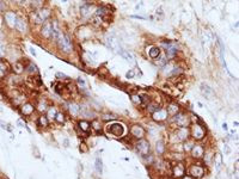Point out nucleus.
I'll list each match as a JSON object with an SVG mask.
<instances>
[{"instance_id": "obj_1", "label": "nucleus", "mask_w": 239, "mask_h": 179, "mask_svg": "<svg viewBox=\"0 0 239 179\" xmlns=\"http://www.w3.org/2000/svg\"><path fill=\"white\" fill-rule=\"evenodd\" d=\"M105 131L108 135H113L114 137H122L126 132V127L125 124L120 123V122H111V123H108L105 125Z\"/></svg>"}, {"instance_id": "obj_2", "label": "nucleus", "mask_w": 239, "mask_h": 179, "mask_svg": "<svg viewBox=\"0 0 239 179\" xmlns=\"http://www.w3.org/2000/svg\"><path fill=\"white\" fill-rule=\"evenodd\" d=\"M56 43L59 44L60 50L63 51V53H66V54H68V53H71V51L73 50L72 39H71V37L67 35V34H62V32H61V35L59 37V39L56 41Z\"/></svg>"}, {"instance_id": "obj_3", "label": "nucleus", "mask_w": 239, "mask_h": 179, "mask_svg": "<svg viewBox=\"0 0 239 179\" xmlns=\"http://www.w3.org/2000/svg\"><path fill=\"white\" fill-rule=\"evenodd\" d=\"M189 131H190V136H191L192 141H202L206 137L204 128L202 125H200V124H197V123L192 124L191 128L189 129Z\"/></svg>"}, {"instance_id": "obj_4", "label": "nucleus", "mask_w": 239, "mask_h": 179, "mask_svg": "<svg viewBox=\"0 0 239 179\" xmlns=\"http://www.w3.org/2000/svg\"><path fill=\"white\" fill-rule=\"evenodd\" d=\"M188 174L194 179H201L206 174V167L201 164H191L188 168Z\"/></svg>"}, {"instance_id": "obj_5", "label": "nucleus", "mask_w": 239, "mask_h": 179, "mask_svg": "<svg viewBox=\"0 0 239 179\" xmlns=\"http://www.w3.org/2000/svg\"><path fill=\"white\" fill-rule=\"evenodd\" d=\"M174 122L176 123L177 128H189L191 121L185 112H177L174 116Z\"/></svg>"}, {"instance_id": "obj_6", "label": "nucleus", "mask_w": 239, "mask_h": 179, "mask_svg": "<svg viewBox=\"0 0 239 179\" xmlns=\"http://www.w3.org/2000/svg\"><path fill=\"white\" fill-rule=\"evenodd\" d=\"M171 174L175 179H181L183 176L187 174V166L183 161L175 162V165L171 167Z\"/></svg>"}, {"instance_id": "obj_7", "label": "nucleus", "mask_w": 239, "mask_h": 179, "mask_svg": "<svg viewBox=\"0 0 239 179\" xmlns=\"http://www.w3.org/2000/svg\"><path fill=\"white\" fill-rule=\"evenodd\" d=\"M49 16H50V12L48 9H39L32 13V19L36 24H43L48 21Z\"/></svg>"}, {"instance_id": "obj_8", "label": "nucleus", "mask_w": 239, "mask_h": 179, "mask_svg": "<svg viewBox=\"0 0 239 179\" xmlns=\"http://www.w3.org/2000/svg\"><path fill=\"white\" fill-rule=\"evenodd\" d=\"M135 149H136V152H138L139 154L144 158V156L150 154V152H151V144H150V142L147 140L141 139V140H138V142L135 143Z\"/></svg>"}, {"instance_id": "obj_9", "label": "nucleus", "mask_w": 239, "mask_h": 179, "mask_svg": "<svg viewBox=\"0 0 239 179\" xmlns=\"http://www.w3.org/2000/svg\"><path fill=\"white\" fill-rule=\"evenodd\" d=\"M190 136L189 128H177L175 132L171 135V139H175V142H184L187 141Z\"/></svg>"}, {"instance_id": "obj_10", "label": "nucleus", "mask_w": 239, "mask_h": 179, "mask_svg": "<svg viewBox=\"0 0 239 179\" xmlns=\"http://www.w3.org/2000/svg\"><path fill=\"white\" fill-rule=\"evenodd\" d=\"M204 149H206V148H204L202 144L195 143L194 147H192L191 151H190L191 158L195 159V160H201L202 158H203V154H204Z\"/></svg>"}, {"instance_id": "obj_11", "label": "nucleus", "mask_w": 239, "mask_h": 179, "mask_svg": "<svg viewBox=\"0 0 239 179\" xmlns=\"http://www.w3.org/2000/svg\"><path fill=\"white\" fill-rule=\"evenodd\" d=\"M130 135H132L133 137L138 139V140H141V139L145 137L146 130L144 129V127H141V125H139V124H134V125H132V128H130Z\"/></svg>"}, {"instance_id": "obj_12", "label": "nucleus", "mask_w": 239, "mask_h": 179, "mask_svg": "<svg viewBox=\"0 0 239 179\" xmlns=\"http://www.w3.org/2000/svg\"><path fill=\"white\" fill-rule=\"evenodd\" d=\"M163 46L165 47V50H166V55L169 59H174L178 53V48L175 43H171V42H164Z\"/></svg>"}, {"instance_id": "obj_13", "label": "nucleus", "mask_w": 239, "mask_h": 179, "mask_svg": "<svg viewBox=\"0 0 239 179\" xmlns=\"http://www.w3.org/2000/svg\"><path fill=\"white\" fill-rule=\"evenodd\" d=\"M105 41H106V44H108V47L110 48L111 50L114 51H116V53H118L120 51V43H118V39L115 37L114 35H108L106 36V38H105Z\"/></svg>"}, {"instance_id": "obj_14", "label": "nucleus", "mask_w": 239, "mask_h": 179, "mask_svg": "<svg viewBox=\"0 0 239 179\" xmlns=\"http://www.w3.org/2000/svg\"><path fill=\"white\" fill-rule=\"evenodd\" d=\"M51 29H53V21H47L44 22L41 29V34L44 38H50L51 35Z\"/></svg>"}, {"instance_id": "obj_15", "label": "nucleus", "mask_w": 239, "mask_h": 179, "mask_svg": "<svg viewBox=\"0 0 239 179\" xmlns=\"http://www.w3.org/2000/svg\"><path fill=\"white\" fill-rule=\"evenodd\" d=\"M169 117L167 115V111L165 109H159L158 111H155L154 114H152V118L157 122H163L165 119Z\"/></svg>"}, {"instance_id": "obj_16", "label": "nucleus", "mask_w": 239, "mask_h": 179, "mask_svg": "<svg viewBox=\"0 0 239 179\" xmlns=\"http://www.w3.org/2000/svg\"><path fill=\"white\" fill-rule=\"evenodd\" d=\"M21 114L24 115V116H31L35 111V106L31 104V103H24L23 105H21V109H19Z\"/></svg>"}, {"instance_id": "obj_17", "label": "nucleus", "mask_w": 239, "mask_h": 179, "mask_svg": "<svg viewBox=\"0 0 239 179\" xmlns=\"http://www.w3.org/2000/svg\"><path fill=\"white\" fill-rule=\"evenodd\" d=\"M202 159L204 161V165H211L215 160V153L213 149H204V154Z\"/></svg>"}, {"instance_id": "obj_18", "label": "nucleus", "mask_w": 239, "mask_h": 179, "mask_svg": "<svg viewBox=\"0 0 239 179\" xmlns=\"http://www.w3.org/2000/svg\"><path fill=\"white\" fill-rule=\"evenodd\" d=\"M5 21H6V23H7V25H9V26L14 28L16 22H17V14H16L14 12H12V11L6 12V13H5Z\"/></svg>"}, {"instance_id": "obj_19", "label": "nucleus", "mask_w": 239, "mask_h": 179, "mask_svg": "<svg viewBox=\"0 0 239 179\" xmlns=\"http://www.w3.org/2000/svg\"><path fill=\"white\" fill-rule=\"evenodd\" d=\"M109 14H110V10L106 6H102L96 12V16L97 17H99L101 19H105V21L109 19Z\"/></svg>"}, {"instance_id": "obj_20", "label": "nucleus", "mask_w": 239, "mask_h": 179, "mask_svg": "<svg viewBox=\"0 0 239 179\" xmlns=\"http://www.w3.org/2000/svg\"><path fill=\"white\" fill-rule=\"evenodd\" d=\"M78 128L83 131V132H86V134H88V132H90V130H91V123H90L88 121L81 119V121H79V123H78Z\"/></svg>"}, {"instance_id": "obj_21", "label": "nucleus", "mask_w": 239, "mask_h": 179, "mask_svg": "<svg viewBox=\"0 0 239 179\" xmlns=\"http://www.w3.org/2000/svg\"><path fill=\"white\" fill-rule=\"evenodd\" d=\"M14 28L19 31V32H25L26 31V22L23 19V18H19V17H17V22H16V25H14Z\"/></svg>"}, {"instance_id": "obj_22", "label": "nucleus", "mask_w": 239, "mask_h": 179, "mask_svg": "<svg viewBox=\"0 0 239 179\" xmlns=\"http://www.w3.org/2000/svg\"><path fill=\"white\" fill-rule=\"evenodd\" d=\"M147 51H148V55H150V58H151L152 60L158 59V58L160 56V54H162L160 48L159 47H151L150 48V50H147Z\"/></svg>"}, {"instance_id": "obj_23", "label": "nucleus", "mask_w": 239, "mask_h": 179, "mask_svg": "<svg viewBox=\"0 0 239 179\" xmlns=\"http://www.w3.org/2000/svg\"><path fill=\"white\" fill-rule=\"evenodd\" d=\"M155 151L158 155H163L166 151V146H165V141L164 140H158L155 142Z\"/></svg>"}, {"instance_id": "obj_24", "label": "nucleus", "mask_w": 239, "mask_h": 179, "mask_svg": "<svg viewBox=\"0 0 239 179\" xmlns=\"http://www.w3.org/2000/svg\"><path fill=\"white\" fill-rule=\"evenodd\" d=\"M10 72V67L6 62H0V79H4Z\"/></svg>"}, {"instance_id": "obj_25", "label": "nucleus", "mask_w": 239, "mask_h": 179, "mask_svg": "<svg viewBox=\"0 0 239 179\" xmlns=\"http://www.w3.org/2000/svg\"><path fill=\"white\" fill-rule=\"evenodd\" d=\"M68 110H69V112H71L72 116L77 117L80 114V105H78L77 103H71L69 106H68Z\"/></svg>"}, {"instance_id": "obj_26", "label": "nucleus", "mask_w": 239, "mask_h": 179, "mask_svg": "<svg viewBox=\"0 0 239 179\" xmlns=\"http://www.w3.org/2000/svg\"><path fill=\"white\" fill-rule=\"evenodd\" d=\"M25 95H19L17 97H13L12 98V102H13V105L16 106H19V105H23L25 103Z\"/></svg>"}, {"instance_id": "obj_27", "label": "nucleus", "mask_w": 239, "mask_h": 179, "mask_svg": "<svg viewBox=\"0 0 239 179\" xmlns=\"http://www.w3.org/2000/svg\"><path fill=\"white\" fill-rule=\"evenodd\" d=\"M118 54L123 58L125 60H127L128 62H133L134 61V58H133V55L128 51V50H125V49H120V51H118Z\"/></svg>"}, {"instance_id": "obj_28", "label": "nucleus", "mask_w": 239, "mask_h": 179, "mask_svg": "<svg viewBox=\"0 0 239 179\" xmlns=\"http://www.w3.org/2000/svg\"><path fill=\"white\" fill-rule=\"evenodd\" d=\"M95 170L98 174H102V172H103V161L99 156L96 158V160H95Z\"/></svg>"}, {"instance_id": "obj_29", "label": "nucleus", "mask_w": 239, "mask_h": 179, "mask_svg": "<svg viewBox=\"0 0 239 179\" xmlns=\"http://www.w3.org/2000/svg\"><path fill=\"white\" fill-rule=\"evenodd\" d=\"M194 144H195V141H192V140L188 139L187 141H184V142H183V151H184V152H187V153H190V151H191V148L194 147Z\"/></svg>"}, {"instance_id": "obj_30", "label": "nucleus", "mask_w": 239, "mask_h": 179, "mask_svg": "<svg viewBox=\"0 0 239 179\" xmlns=\"http://www.w3.org/2000/svg\"><path fill=\"white\" fill-rule=\"evenodd\" d=\"M38 127H42V128H47L49 125V119L47 118V116H39L37 121Z\"/></svg>"}, {"instance_id": "obj_31", "label": "nucleus", "mask_w": 239, "mask_h": 179, "mask_svg": "<svg viewBox=\"0 0 239 179\" xmlns=\"http://www.w3.org/2000/svg\"><path fill=\"white\" fill-rule=\"evenodd\" d=\"M166 111H167V115H172V116H175L177 112H178V105L177 104H170L167 109H166Z\"/></svg>"}, {"instance_id": "obj_32", "label": "nucleus", "mask_w": 239, "mask_h": 179, "mask_svg": "<svg viewBox=\"0 0 239 179\" xmlns=\"http://www.w3.org/2000/svg\"><path fill=\"white\" fill-rule=\"evenodd\" d=\"M13 72L16 73V74H21L22 72L25 69V67H24V65L23 63H21V62H16L14 65H13Z\"/></svg>"}, {"instance_id": "obj_33", "label": "nucleus", "mask_w": 239, "mask_h": 179, "mask_svg": "<svg viewBox=\"0 0 239 179\" xmlns=\"http://www.w3.org/2000/svg\"><path fill=\"white\" fill-rule=\"evenodd\" d=\"M159 109H162V107L159 106V104H157V103H148L147 104V111L148 112H151V114H154L155 111H158Z\"/></svg>"}, {"instance_id": "obj_34", "label": "nucleus", "mask_w": 239, "mask_h": 179, "mask_svg": "<svg viewBox=\"0 0 239 179\" xmlns=\"http://www.w3.org/2000/svg\"><path fill=\"white\" fill-rule=\"evenodd\" d=\"M201 91H202V93L206 95V97H209V95H214V92H213V90L209 87V86H207V85H202L201 86Z\"/></svg>"}, {"instance_id": "obj_35", "label": "nucleus", "mask_w": 239, "mask_h": 179, "mask_svg": "<svg viewBox=\"0 0 239 179\" xmlns=\"http://www.w3.org/2000/svg\"><path fill=\"white\" fill-rule=\"evenodd\" d=\"M56 107H54V106H49V109H48V112H47V118L49 119V121H51V119H54L55 118V116H56Z\"/></svg>"}, {"instance_id": "obj_36", "label": "nucleus", "mask_w": 239, "mask_h": 179, "mask_svg": "<svg viewBox=\"0 0 239 179\" xmlns=\"http://www.w3.org/2000/svg\"><path fill=\"white\" fill-rule=\"evenodd\" d=\"M132 102L136 105H140V104H142V97L140 95H132Z\"/></svg>"}, {"instance_id": "obj_37", "label": "nucleus", "mask_w": 239, "mask_h": 179, "mask_svg": "<svg viewBox=\"0 0 239 179\" xmlns=\"http://www.w3.org/2000/svg\"><path fill=\"white\" fill-rule=\"evenodd\" d=\"M77 83H78V86H79L80 90H86L88 88V85H86V81L84 80V78H78Z\"/></svg>"}, {"instance_id": "obj_38", "label": "nucleus", "mask_w": 239, "mask_h": 179, "mask_svg": "<svg viewBox=\"0 0 239 179\" xmlns=\"http://www.w3.org/2000/svg\"><path fill=\"white\" fill-rule=\"evenodd\" d=\"M55 121L58 122V123H60V124H62L63 122H65V114L63 112H56V116H55Z\"/></svg>"}, {"instance_id": "obj_39", "label": "nucleus", "mask_w": 239, "mask_h": 179, "mask_svg": "<svg viewBox=\"0 0 239 179\" xmlns=\"http://www.w3.org/2000/svg\"><path fill=\"white\" fill-rule=\"evenodd\" d=\"M26 73H30V74H34V73H37V67L32 63H30L28 67H25Z\"/></svg>"}, {"instance_id": "obj_40", "label": "nucleus", "mask_w": 239, "mask_h": 179, "mask_svg": "<svg viewBox=\"0 0 239 179\" xmlns=\"http://www.w3.org/2000/svg\"><path fill=\"white\" fill-rule=\"evenodd\" d=\"M101 121H98V119H93L92 122H91V129L93 128V129H96V130H101Z\"/></svg>"}, {"instance_id": "obj_41", "label": "nucleus", "mask_w": 239, "mask_h": 179, "mask_svg": "<svg viewBox=\"0 0 239 179\" xmlns=\"http://www.w3.org/2000/svg\"><path fill=\"white\" fill-rule=\"evenodd\" d=\"M38 110L42 112V111H47L48 110V107H47V103L46 102H39V104H38Z\"/></svg>"}, {"instance_id": "obj_42", "label": "nucleus", "mask_w": 239, "mask_h": 179, "mask_svg": "<svg viewBox=\"0 0 239 179\" xmlns=\"http://www.w3.org/2000/svg\"><path fill=\"white\" fill-rule=\"evenodd\" d=\"M134 76H135V72L133 71V69H130L129 72H127V74H126L127 79H133Z\"/></svg>"}, {"instance_id": "obj_43", "label": "nucleus", "mask_w": 239, "mask_h": 179, "mask_svg": "<svg viewBox=\"0 0 239 179\" xmlns=\"http://www.w3.org/2000/svg\"><path fill=\"white\" fill-rule=\"evenodd\" d=\"M181 72H182L181 68H174V71L170 73V75H171V76H175V75H178Z\"/></svg>"}, {"instance_id": "obj_44", "label": "nucleus", "mask_w": 239, "mask_h": 179, "mask_svg": "<svg viewBox=\"0 0 239 179\" xmlns=\"http://www.w3.org/2000/svg\"><path fill=\"white\" fill-rule=\"evenodd\" d=\"M56 78H59V79H61V80L68 79V76H67L66 74H63V73H56Z\"/></svg>"}, {"instance_id": "obj_45", "label": "nucleus", "mask_w": 239, "mask_h": 179, "mask_svg": "<svg viewBox=\"0 0 239 179\" xmlns=\"http://www.w3.org/2000/svg\"><path fill=\"white\" fill-rule=\"evenodd\" d=\"M224 151H225V153H226V154H230V153H231V148L228 147V144H225V147H224Z\"/></svg>"}, {"instance_id": "obj_46", "label": "nucleus", "mask_w": 239, "mask_h": 179, "mask_svg": "<svg viewBox=\"0 0 239 179\" xmlns=\"http://www.w3.org/2000/svg\"><path fill=\"white\" fill-rule=\"evenodd\" d=\"M0 128H2V129H7V130H9V128L6 127V124H5L4 122H1V121H0Z\"/></svg>"}, {"instance_id": "obj_47", "label": "nucleus", "mask_w": 239, "mask_h": 179, "mask_svg": "<svg viewBox=\"0 0 239 179\" xmlns=\"http://www.w3.org/2000/svg\"><path fill=\"white\" fill-rule=\"evenodd\" d=\"M181 179H194V178H192V177H190L189 174H185V176H183Z\"/></svg>"}, {"instance_id": "obj_48", "label": "nucleus", "mask_w": 239, "mask_h": 179, "mask_svg": "<svg viewBox=\"0 0 239 179\" xmlns=\"http://www.w3.org/2000/svg\"><path fill=\"white\" fill-rule=\"evenodd\" d=\"M17 123H18V125H21V127H24V123H23L21 119H18V121H17Z\"/></svg>"}, {"instance_id": "obj_49", "label": "nucleus", "mask_w": 239, "mask_h": 179, "mask_svg": "<svg viewBox=\"0 0 239 179\" xmlns=\"http://www.w3.org/2000/svg\"><path fill=\"white\" fill-rule=\"evenodd\" d=\"M133 18H139V19H145L144 17H141V16H132Z\"/></svg>"}, {"instance_id": "obj_50", "label": "nucleus", "mask_w": 239, "mask_h": 179, "mask_svg": "<svg viewBox=\"0 0 239 179\" xmlns=\"http://www.w3.org/2000/svg\"><path fill=\"white\" fill-rule=\"evenodd\" d=\"M2 49H4V47H2V44L0 43V55H1L2 53H4V50H2Z\"/></svg>"}, {"instance_id": "obj_51", "label": "nucleus", "mask_w": 239, "mask_h": 179, "mask_svg": "<svg viewBox=\"0 0 239 179\" xmlns=\"http://www.w3.org/2000/svg\"><path fill=\"white\" fill-rule=\"evenodd\" d=\"M222 129H224V130H227V129H228V128H227L226 123H224V124H222Z\"/></svg>"}, {"instance_id": "obj_52", "label": "nucleus", "mask_w": 239, "mask_h": 179, "mask_svg": "<svg viewBox=\"0 0 239 179\" xmlns=\"http://www.w3.org/2000/svg\"><path fill=\"white\" fill-rule=\"evenodd\" d=\"M30 50H31V54H32L34 56H36V53H35V50H34L32 48H30Z\"/></svg>"}, {"instance_id": "obj_53", "label": "nucleus", "mask_w": 239, "mask_h": 179, "mask_svg": "<svg viewBox=\"0 0 239 179\" xmlns=\"http://www.w3.org/2000/svg\"><path fill=\"white\" fill-rule=\"evenodd\" d=\"M1 61H2V60H1V59H0V62H1Z\"/></svg>"}, {"instance_id": "obj_54", "label": "nucleus", "mask_w": 239, "mask_h": 179, "mask_svg": "<svg viewBox=\"0 0 239 179\" xmlns=\"http://www.w3.org/2000/svg\"><path fill=\"white\" fill-rule=\"evenodd\" d=\"M77 179H79V178H77Z\"/></svg>"}]
</instances>
